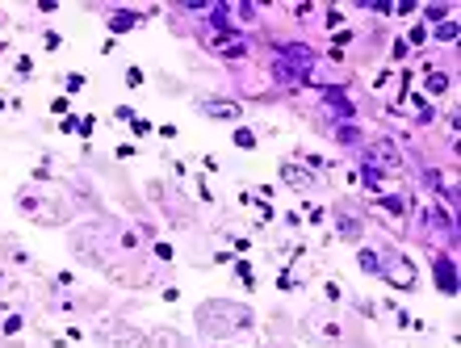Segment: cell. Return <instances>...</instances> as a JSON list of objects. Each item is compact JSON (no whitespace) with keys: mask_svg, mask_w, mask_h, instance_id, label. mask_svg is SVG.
<instances>
[{"mask_svg":"<svg viewBox=\"0 0 461 348\" xmlns=\"http://www.w3.org/2000/svg\"><path fill=\"white\" fill-rule=\"evenodd\" d=\"M206 113L210 118H239V105H227V101H206Z\"/></svg>","mask_w":461,"mask_h":348,"instance_id":"1","label":"cell"},{"mask_svg":"<svg viewBox=\"0 0 461 348\" xmlns=\"http://www.w3.org/2000/svg\"><path fill=\"white\" fill-rule=\"evenodd\" d=\"M390 285H411V264H394V269H390Z\"/></svg>","mask_w":461,"mask_h":348,"instance_id":"2","label":"cell"},{"mask_svg":"<svg viewBox=\"0 0 461 348\" xmlns=\"http://www.w3.org/2000/svg\"><path fill=\"white\" fill-rule=\"evenodd\" d=\"M235 147H243V151H252V147H256V134H252V130H235Z\"/></svg>","mask_w":461,"mask_h":348,"instance_id":"3","label":"cell"},{"mask_svg":"<svg viewBox=\"0 0 461 348\" xmlns=\"http://www.w3.org/2000/svg\"><path fill=\"white\" fill-rule=\"evenodd\" d=\"M63 84H67V92H80V88H84V76H80V72H72V76L63 80Z\"/></svg>","mask_w":461,"mask_h":348,"instance_id":"4","label":"cell"},{"mask_svg":"<svg viewBox=\"0 0 461 348\" xmlns=\"http://www.w3.org/2000/svg\"><path fill=\"white\" fill-rule=\"evenodd\" d=\"M444 84H448L444 76H428V92H444Z\"/></svg>","mask_w":461,"mask_h":348,"instance_id":"5","label":"cell"},{"mask_svg":"<svg viewBox=\"0 0 461 348\" xmlns=\"http://www.w3.org/2000/svg\"><path fill=\"white\" fill-rule=\"evenodd\" d=\"M126 84L138 88V84H143V72H138V67H130V72H126Z\"/></svg>","mask_w":461,"mask_h":348,"instance_id":"6","label":"cell"}]
</instances>
